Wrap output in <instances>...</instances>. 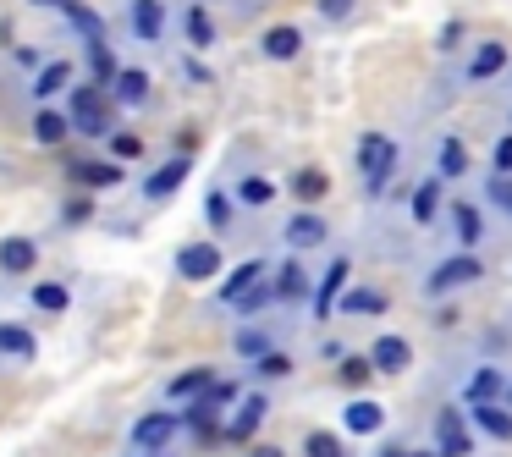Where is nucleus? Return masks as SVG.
I'll return each mask as SVG.
<instances>
[{"label": "nucleus", "mask_w": 512, "mask_h": 457, "mask_svg": "<svg viewBox=\"0 0 512 457\" xmlns=\"http://www.w3.org/2000/svg\"><path fill=\"white\" fill-rule=\"evenodd\" d=\"M111 105L116 94L105 89V83H72L67 89V111H72V127H78V138H111Z\"/></svg>", "instance_id": "f257e3e1"}, {"label": "nucleus", "mask_w": 512, "mask_h": 457, "mask_svg": "<svg viewBox=\"0 0 512 457\" xmlns=\"http://www.w3.org/2000/svg\"><path fill=\"white\" fill-rule=\"evenodd\" d=\"M397 160H402V149L391 133L358 138V182H364V199H380V193H386V182L397 177Z\"/></svg>", "instance_id": "f03ea898"}, {"label": "nucleus", "mask_w": 512, "mask_h": 457, "mask_svg": "<svg viewBox=\"0 0 512 457\" xmlns=\"http://www.w3.org/2000/svg\"><path fill=\"white\" fill-rule=\"evenodd\" d=\"M474 281H485V259H479L474 248H457V254H446L441 265L424 276V298L446 303V298H457L463 287H474Z\"/></svg>", "instance_id": "7ed1b4c3"}, {"label": "nucleus", "mask_w": 512, "mask_h": 457, "mask_svg": "<svg viewBox=\"0 0 512 457\" xmlns=\"http://www.w3.org/2000/svg\"><path fill=\"white\" fill-rule=\"evenodd\" d=\"M331 243V221H325L314 204H298V210L281 221V248L287 254H309V248H325Z\"/></svg>", "instance_id": "20e7f679"}, {"label": "nucleus", "mask_w": 512, "mask_h": 457, "mask_svg": "<svg viewBox=\"0 0 512 457\" xmlns=\"http://www.w3.org/2000/svg\"><path fill=\"white\" fill-rule=\"evenodd\" d=\"M265 413H270V397L259 386H248L243 391V402H237L232 413H226V424H221V441H232V446H248L259 435V424H265Z\"/></svg>", "instance_id": "39448f33"}, {"label": "nucleus", "mask_w": 512, "mask_h": 457, "mask_svg": "<svg viewBox=\"0 0 512 457\" xmlns=\"http://www.w3.org/2000/svg\"><path fill=\"white\" fill-rule=\"evenodd\" d=\"M182 435V413L149 408L144 419L133 424V452H171V441Z\"/></svg>", "instance_id": "423d86ee"}, {"label": "nucleus", "mask_w": 512, "mask_h": 457, "mask_svg": "<svg viewBox=\"0 0 512 457\" xmlns=\"http://www.w3.org/2000/svg\"><path fill=\"white\" fill-rule=\"evenodd\" d=\"M166 28H171L166 0H127V34H133L138 45H160Z\"/></svg>", "instance_id": "0eeeda50"}, {"label": "nucleus", "mask_w": 512, "mask_h": 457, "mask_svg": "<svg viewBox=\"0 0 512 457\" xmlns=\"http://www.w3.org/2000/svg\"><path fill=\"white\" fill-rule=\"evenodd\" d=\"M347 276H353V265H347V254H336L331 265H325V276L314 281V298H309V314L325 325V314H336V303H342L347 292Z\"/></svg>", "instance_id": "6e6552de"}, {"label": "nucleus", "mask_w": 512, "mask_h": 457, "mask_svg": "<svg viewBox=\"0 0 512 457\" xmlns=\"http://www.w3.org/2000/svg\"><path fill=\"white\" fill-rule=\"evenodd\" d=\"M177 276L182 281H215L221 276V243L215 237H204V243H188V248H177Z\"/></svg>", "instance_id": "1a4fd4ad"}, {"label": "nucleus", "mask_w": 512, "mask_h": 457, "mask_svg": "<svg viewBox=\"0 0 512 457\" xmlns=\"http://www.w3.org/2000/svg\"><path fill=\"white\" fill-rule=\"evenodd\" d=\"M435 452L441 457H468L474 452V419L457 408H441V419H435Z\"/></svg>", "instance_id": "9d476101"}, {"label": "nucleus", "mask_w": 512, "mask_h": 457, "mask_svg": "<svg viewBox=\"0 0 512 457\" xmlns=\"http://www.w3.org/2000/svg\"><path fill=\"white\" fill-rule=\"evenodd\" d=\"M270 281H276L281 309H287V303H309L314 298V281H309V270H303V254H287L276 270H270Z\"/></svg>", "instance_id": "9b49d317"}, {"label": "nucleus", "mask_w": 512, "mask_h": 457, "mask_svg": "<svg viewBox=\"0 0 512 457\" xmlns=\"http://www.w3.org/2000/svg\"><path fill=\"white\" fill-rule=\"evenodd\" d=\"M188 171H193V160H188V155H171V160H160V166L144 177V204H166L171 193H177L182 182H188Z\"/></svg>", "instance_id": "f8f14e48"}, {"label": "nucleus", "mask_w": 512, "mask_h": 457, "mask_svg": "<svg viewBox=\"0 0 512 457\" xmlns=\"http://www.w3.org/2000/svg\"><path fill=\"white\" fill-rule=\"evenodd\" d=\"M507 380H512L507 369H496V364H479L474 375L463 380V402H468V408H474V402H507V391H512Z\"/></svg>", "instance_id": "ddd939ff"}, {"label": "nucleus", "mask_w": 512, "mask_h": 457, "mask_svg": "<svg viewBox=\"0 0 512 457\" xmlns=\"http://www.w3.org/2000/svg\"><path fill=\"white\" fill-rule=\"evenodd\" d=\"M369 358H375L380 375H402V369L413 364V342H408V336H397V331H386V336L369 342Z\"/></svg>", "instance_id": "4468645a"}, {"label": "nucleus", "mask_w": 512, "mask_h": 457, "mask_svg": "<svg viewBox=\"0 0 512 457\" xmlns=\"http://www.w3.org/2000/svg\"><path fill=\"white\" fill-rule=\"evenodd\" d=\"M507 67H512V50L501 45V39H485V45L474 50V61H468L463 78H468V83H496Z\"/></svg>", "instance_id": "2eb2a0df"}, {"label": "nucleus", "mask_w": 512, "mask_h": 457, "mask_svg": "<svg viewBox=\"0 0 512 457\" xmlns=\"http://www.w3.org/2000/svg\"><path fill=\"white\" fill-rule=\"evenodd\" d=\"M468 419L485 441H512V402H474Z\"/></svg>", "instance_id": "dca6fc26"}, {"label": "nucleus", "mask_w": 512, "mask_h": 457, "mask_svg": "<svg viewBox=\"0 0 512 457\" xmlns=\"http://www.w3.org/2000/svg\"><path fill=\"white\" fill-rule=\"evenodd\" d=\"M72 133H78V127H72V111H61L56 100H50V105H39V111H34V138H39L45 149L67 144Z\"/></svg>", "instance_id": "f3484780"}, {"label": "nucleus", "mask_w": 512, "mask_h": 457, "mask_svg": "<svg viewBox=\"0 0 512 457\" xmlns=\"http://www.w3.org/2000/svg\"><path fill=\"white\" fill-rule=\"evenodd\" d=\"M446 221H452L457 248H479V237H485V215H479V204L452 199V204H446Z\"/></svg>", "instance_id": "a211bd4d"}, {"label": "nucleus", "mask_w": 512, "mask_h": 457, "mask_svg": "<svg viewBox=\"0 0 512 457\" xmlns=\"http://www.w3.org/2000/svg\"><path fill=\"white\" fill-rule=\"evenodd\" d=\"M56 17H61V23H67L78 39H83V45H89V39H105V17L94 12L89 0H61V6H56Z\"/></svg>", "instance_id": "6ab92c4d"}, {"label": "nucleus", "mask_w": 512, "mask_h": 457, "mask_svg": "<svg viewBox=\"0 0 512 457\" xmlns=\"http://www.w3.org/2000/svg\"><path fill=\"white\" fill-rule=\"evenodd\" d=\"M441 188H446V177H424L419 188L408 193V215H413V226H435V215L446 210Z\"/></svg>", "instance_id": "aec40b11"}, {"label": "nucleus", "mask_w": 512, "mask_h": 457, "mask_svg": "<svg viewBox=\"0 0 512 457\" xmlns=\"http://www.w3.org/2000/svg\"><path fill=\"white\" fill-rule=\"evenodd\" d=\"M265 276H270L265 259H243L237 270H226V276H221V292H215V298H221V309H232V303L243 298V292L254 287V281H265Z\"/></svg>", "instance_id": "412c9836"}, {"label": "nucleus", "mask_w": 512, "mask_h": 457, "mask_svg": "<svg viewBox=\"0 0 512 457\" xmlns=\"http://www.w3.org/2000/svg\"><path fill=\"white\" fill-rule=\"evenodd\" d=\"M342 430L347 435H380V430H386V408H380V402H369V397H353L342 408Z\"/></svg>", "instance_id": "4be33fe9"}, {"label": "nucleus", "mask_w": 512, "mask_h": 457, "mask_svg": "<svg viewBox=\"0 0 512 457\" xmlns=\"http://www.w3.org/2000/svg\"><path fill=\"white\" fill-rule=\"evenodd\" d=\"M67 89H72V61H67V56H50L45 67L34 72V100L50 105L56 94H67Z\"/></svg>", "instance_id": "5701e85b"}, {"label": "nucleus", "mask_w": 512, "mask_h": 457, "mask_svg": "<svg viewBox=\"0 0 512 457\" xmlns=\"http://www.w3.org/2000/svg\"><path fill=\"white\" fill-rule=\"evenodd\" d=\"M259 50H265V61H298V56H303V28H298V23H276V28H265Z\"/></svg>", "instance_id": "b1692460"}, {"label": "nucleus", "mask_w": 512, "mask_h": 457, "mask_svg": "<svg viewBox=\"0 0 512 457\" xmlns=\"http://www.w3.org/2000/svg\"><path fill=\"white\" fill-rule=\"evenodd\" d=\"M221 413L210 408L204 397H193V402H182V430L188 435H199V441H221Z\"/></svg>", "instance_id": "393cba45"}, {"label": "nucleus", "mask_w": 512, "mask_h": 457, "mask_svg": "<svg viewBox=\"0 0 512 457\" xmlns=\"http://www.w3.org/2000/svg\"><path fill=\"white\" fill-rule=\"evenodd\" d=\"M72 177H78L83 188L111 193V188H122V160H72Z\"/></svg>", "instance_id": "a878e982"}, {"label": "nucleus", "mask_w": 512, "mask_h": 457, "mask_svg": "<svg viewBox=\"0 0 512 457\" xmlns=\"http://www.w3.org/2000/svg\"><path fill=\"white\" fill-rule=\"evenodd\" d=\"M468 171H474V160H468V144H463V138H441V149H435V177L463 182Z\"/></svg>", "instance_id": "bb28decb"}, {"label": "nucleus", "mask_w": 512, "mask_h": 457, "mask_svg": "<svg viewBox=\"0 0 512 457\" xmlns=\"http://www.w3.org/2000/svg\"><path fill=\"white\" fill-rule=\"evenodd\" d=\"M111 94H116L122 111H138V105L149 100V72L144 67H122V72H116V83H111Z\"/></svg>", "instance_id": "cd10ccee"}, {"label": "nucleus", "mask_w": 512, "mask_h": 457, "mask_svg": "<svg viewBox=\"0 0 512 457\" xmlns=\"http://www.w3.org/2000/svg\"><path fill=\"white\" fill-rule=\"evenodd\" d=\"M210 386H215V369L210 364H193V369H182L177 380H166V397L171 402H193V397H204Z\"/></svg>", "instance_id": "c85d7f7f"}, {"label": "nucleus", "mask_w": 512, "mask_h": 457, "mask_svg": "<svg viewBox=\"0 0 512 457\" xmlns=\"http://www.w3.org/2000/svg\"><path fill=\"white\" fill-rule=\"evenodd\" d=\"M34 353H39V336L28 331V325L0 320V358H17V364H28Z\"/></svg>", "instance_id": "c756f323"}, {"label": "nucleus", "mask_w": 512, "mask_h": 457, "mask_svg": "<svg viewBox=\"0 0 512 457\" xmlns=\"http://www.w3.org/2000/svg\"><path fill=\"white\" fill-rule=\"evenodd\" d=\"M34 265H39L34 237H6V243H0V270H6V276H28Z\"/></svg>", "instance_id": "7c9ffc66"}, {"label": "nucleus", "mask_w": 512, "mask_h": 457, "mask_svg": "<svg viewBox=\"0 0 512 457\" xmlns=\"http://www.w3.org/2000/svg\"><path fill=\"white\" fill-rule=\"evenodd\" d=\"M276 303H281V298H276V281H270V276H265V281H254V287H248V292H243V298H237V303H232V314H237V320H254V314H265V309H276Z\"/></svg>", "instance_id": "2f4dec72"}, {"label": "nucleus", "mask_w": 512, "mask_h": 457, "mask_svg": "<svg viewBox=\"0 0 512 457\" xmlns=\"http://www.w3.org/2000/svg\"><path fill=\"white\" fill-rule=\"evenodd\" d=\"M270 347H276V331H265V325H243V331L232 336V353L243 358V364H254V358H265Z\"/></svg>", "instance_id": "473e14b6"}, {"label": "nucleus", "mask_w": 512, "mask_h": 457, "mask_svg": "<svg viewBox=\"0 0 512 457\" xmlns=\"http://www.w3.org/2000/svg\"><path fill=\"white\" fill-rule=\"evenodd\" d=\"M375 375H380V369H375V358H369V353H347L342 364H336V386H347V391H364Z\"/></svg>", "instance_id": "72a5a7b5"}, {"label": "nucleus", "mask_w": 512, "mask_h": 457, "mask_svg": "<svg viewBox=\"0 0 512 457\" xmlns=\"http://www.w3.org/2000/svg\"><path fill=\"white\" fill-rule=\"evenodd\" d=\"M204 221H210L215 237H226V232L237 226V210H232V193H226V188H210V193H204Z\"/></svg>", "instance_id": "f704fd0d"}, {"label": "nucleus", "mask_w": 512, "mask_h": 457, "mask_svg": "<svg viewBox=\"0 0 512 457\" xmlns=\"http://www.w3.org/2000/svg\"><path fill=\"white\" fill-rule=\"evenodd\" d=\"M325 193H331V177H325L320 166H298V171H292V199H298V204H320Z\"/></svg>", "instance_id": "c9c22d12"}, {"label": "nucleus", "mask_w": 512, "mask_h": 457, "mask_svg": "<svg viewBox=\"0 0 512 457\" xmlns=\"http://www.w3.org/2000/svg\"><path fill=\"white\" fill-rule=\"evenodd\" d=\"M182 39H188V50H210L215 45V17L204 12V6H188V12H182Z\"/></svg>", "instance_id": "e433bc0d"}, {"label": "nucleus", "mask_w": 512, "mask_h": 457, "mask_svg": "<svg viewBox=\"0 0 512 457\" xmlns=\"http://www.w3.org/2000/svg\"><path fill=\"white\" fill-rule=\"evenodd\" d=\"M281 188L270 177H243L237 182V210H265V204H276Z\"/></svg>", "instance_id": "4c0bfd02"}, {"label": "nucleus", "mask_w": 512, "mask_h": 457, "mask_svg": "<svg viewBox=\"0 0 512 457\" xmlns=\"http://www.w3.org/2000/svg\"><path fill=\"white\" fill-rule=\"evenodd\" d=\"M336 314H386V292L380 287H347Z\"/></svg>", "instance_id": "58836bf2"}, {"label": "nucleus", "mask_w": 512, "mask_h": 457, "mask_svg": "<svg viewBox=\"0 0 512 457\" xmlns=\"http://www.w3.org/2000/svg\"><path fill=\"white\" fill-rule=\"evenodd\" d=\"M28 298H34V309H45V314H67L72 309V287H67V281H34Z\"/></svg>", "instance_id": "ea45409f"}, {"label": "nucleus", "mask_w": 512, "mask_h": 457, "mask_svg": "<svg viewBox=\"0 0 512 457\" xmlns=\"http://www.w3.org/2000/svg\"><path fill=\"white\" fill-rule=\"evenodd\" d=\"M116 72H122V61H116V50L105 45V39H89V78L111 89V83H116Z\"/></svg>", "instance_id": "a19ab883"}, {"label": "nucleus", "mask_w": 512, "mask_h": 457, "mask_svg": "<svg viewBox=\"0 0 512 457\" xmlns=\"http://www.w3.org/2000/svg\"><path fill=\"white\" fill-rule=\"evenodd\" d=\"M254 380H292V353L270 347L265 358H254Z\"/></svg>", "instance_id": "79ce46f5"}, {"label": "nucleus", "mask_w": 512, "mask_h": 457, "mask_svg": "<svg viewBox=\"0 0 512 457\" xmlns=\"http://www.w3.org/2000/svg\"><path fill=\"white\" fill-rule=\"evenodd\" d=\"M243 380H221V375H215V386L210 391H204V402H210V408L215 413H226V408H237V402H243Z\"/></svg>", "instance_id": "37998d69"}, {"label": "nucleus", "mask_w": 512, "mask_h": 457, "mask_svg": "<svg viewBox=\"0 0 512 457\" xmlns=\"http://www.w3.org/2000/svg\"><path fill=\"white\" fill-rule=\"evenodd\" d=\"M485 204H496V210L512 221V177H507V171H490V182H485Z\"/></svg>", "instance_id": "c03bdc74"}, {"label": "nucleus", "mask_w": 512, "mask_h": 457, "mask_svg": "<svg viewBox=\"0 0 512 457\" xmlns=\"http://www.w3.org/2000/svg\"><path fill=\"white\" fill-rule=\"evenodd\" d=\"M303 457H347V446H342V435H331V430H314L309 441H303Z\"/></svg>", "instance_id": "a18cd8bd"}, {"label": "nucleus", "mask_w": 512, "mask_h": 457, "mask_svg": "<svg viewBox=\"0 0 512 457\" xmlns=\"http://www.w3.org/2000/svg\"><path fill=\"white\" fill-rule=\"evenodd\" d=\"M353 6H358V0H314V12H320L325 23H347V17H353Z\"/></svg>", "instance_id": "49530a36"}, {"label": "nucleus", "mask_w": 512, "mask_h": 457, "mask_svg": "<svg viewBox=\"0 0 512 457\" xmlns=\"http://www.w3.org/2000/svg\"><path fill=\"white\" fill-rule=\"evenodd\" d=\"M111 155L116 160H138V155H144V144H138L133 133H111Z\"/></svg>", "instance_id": "de8ad7c7"}, {"label": "nucleus", "mask_w": 512, "mask_h": 457, "mask_svg": "<svg viewBox=\"0 0 512 457\" xmlns=\"http://www.w3.org/2000/svg\"><path fill=\"white\" fill-rule=\"evenodd\" d=\"M490 171H507L512 177V133L496 138V149H490Z\"/></svg>", "instance_id": "09e8293b"}, {"label": "nucleus", "mask_w": 512, "mask_h": 457, "mask_svg": "<svg viewBox=\"0 0 512 457\" xmlns=\"http://www.w3.org/2000/svg\"><path fill=\"white\" fill-rule=\"evenodd\" d=\"M182 78H188V83H210L215 72H210V67H204V61H199V56H193V50H188V56H182Z\"/></svg>", "instance_id": "8fccbe9b"}, {"label": "nucleus", "mask_w": 512, "mask_h": 457, "mask_svg": "<svg viewBox=\"0 0 512 457\" xmlns=\"http://www.w3.org/2000/svg\"><path fill=\"white\" fill-rule=\"evenodd\" d=\"M89 215H94V199H83V193H78V199H72V210H67V221L78 226V221H89Z\"/></svg>", "instance_id": "3c124183"}, {"label": "nucleus", "mask_w": 512, "mask_h": 457, "mask_svg": "<svg viewBox=\"0 0 512 457\" xmlns=\"http://www.w3.org/2000/svg\"><path fill=\"white\" fill-rule=\"evenodd\" d=\"M320 358H325V364H342V342H336V336H325V342H320Z\"/></svg>", "instance_id": "603ef678"}, {"label": "nucleus", "mask_w": 512, "mask_h": 457, "mask_svg": "<svg viewBox=\"0 0 512 457\" xmlns=\"http://www.w3.org/2000/svg\"><path fill=\"white\" fill-rule=\"evenodd\" d=\"M17 67H34V72H39V67H45V61H39V50H28V45H17Z\"/></svg>", "instance_id": "864d4df0"}, {"label": "nucleus", "mask_w": 512, "mask_h": 457, "mask_svg": "<svg viewBox=\"0 0 512 457\" xmlns=\"http://www.w3.org/2000/svg\"><path fill=\"white\" fill-rule=\"evenodd\" d=\"M457 39H463V23H446V28H441V50H452Z\"/></svg>", "instance_id": "5fc2aeb1"}, {"label": "nucleus", "mask_w": 512, "mask_h": 457, "mask_svg": "<svg viewBox=\"0 0 512 457\" xmlns=\"http://www.w3.org/2000/svg\"><path fill=\"white\" fill-rule=\"evenodd\" d=\"M248 457H287V452H281V446H254Z\"/></svg>", "instance_id": "6e6d98bb"}, {"label": "nucleus", "mask_w": 512, "mask_h": 457, "mask_svg": "<svg viewBox=\"0 0 512 457\" xmlns=\"http://www.w3.org/2000/svg\"><path fill=\"white\" fill-rule=\"evenodd\" d=\"M408 457H441L435 446H408Z\"/></svg>", "instance_id": "4d7b16f0"}, {"label": "nucleus", "mask_w": 512, "mask_h": 457, "mask_svg": "<svg viewBox=\"0 0 512 457\" xmlns=\"http://www.w3.org/2000/svg\"><path fill=\"white\" fill-rule=\"evenodd\" d=\"M380 457H408V446H386V452H380Z\"/></svg>", "instance_id": "13d9d810"}, {"label": "nucleus", "mask_w": 512, "mask_h": 457, "mask_svg": "<svg viewBox=\"0 0 512 457\" xmlns=\"http://www.w3.org/2000/svg\"><path fill=\"white\" fill-rule=\"evenodd\" d=\"M28 6H45V12H56V6H61V0H28Z\"/></svg>", "instance_id": "bf43d9fd"}, {"label": "nucleus", "mask_w": 512, "mask_h": 457, "mask_svg": "<svg viewBox=\"0 0 512 457\" xmlns=\"http://www.w3.org/2000/svg\"><path fill=\"white\" fill-rule=\"evenodd\" d=\"M133 457H177V452H133Z\"/></svg>", "instance_id": "052dcab7"}]
</instances>
